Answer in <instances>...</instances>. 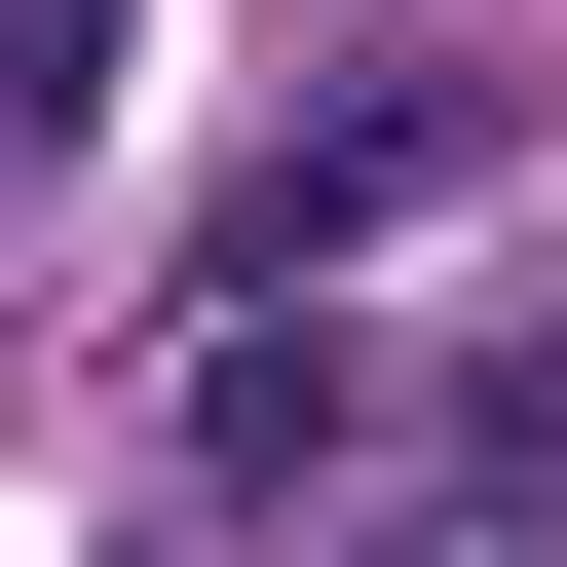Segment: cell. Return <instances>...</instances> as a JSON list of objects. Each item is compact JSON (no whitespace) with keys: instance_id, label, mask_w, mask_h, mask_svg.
<instances>
[{"instance_id":"cell-1","label":"cell","mask_w":567,"mask_h":567,"mask_svg":"<svg viewBox=\"0 0 567 567\" xmlns=\"http://www.w3.org/2000/svg\"><path fill=\"white\" fill-rule=\"evenodd\" d=\"M454 152H492V76H341L303 152H265V189H227V303H303V265H379V227H416Z\"/></svg>"},{"instance_id":"cell-2","label":"cell","mask_w":567,"mask_h":567,"mask_svg":"<svg viewBox=\"0 0 567 567\" xmlns=\"http://www.w3.org/2000/svg\"><path fill=\"white\" fill-rule=\"evenodd\" d=\"M341 454V341H189V492H303Z\"/></svg>"},{"instance_id":"cell-3","label":"cell","mask_w":567,"mask_h":567,"mask_svg":"<svg viewBox=\"0 0 567 567\" xmlns=\"http://www.w3.org/2000/svg\"><path fill=\"white\" fill-rule=\"evenodd\" d=\"M0 114H114V0H0Z\"/></svg>"},{"instance_id":"cell-4","label":"cell","mask_w":567,"mask_h":567,"mask_svg":"<svg viewBox=\"0 0 567 567\" xmlns=\"http://www.w3.org/2000/svg\"><path fill=\"white\" fill-rule=\"evenodd\" d=\"M454 492H567V341H529V379H492V416H454Z\"/></svg>"}]
</instances>
